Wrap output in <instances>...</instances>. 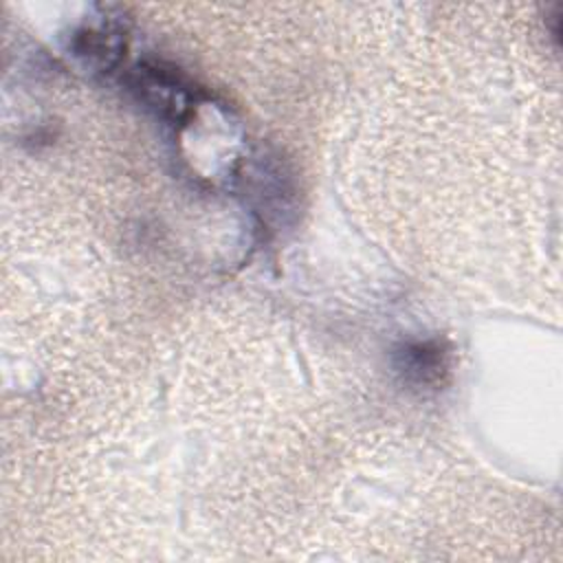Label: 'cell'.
I'll return each instance as SVG.
<instances>
[{"label": "cell", "instance_id": "6da1fadb", "mask_svg": "<svg viewBox=\"0 0 563 563\" xmlns=\"http://www.w3.org/2000/svg\"><path fill=\"white\" fill-rule=\"evenodd\" d=\"M128 86L145 108L169 123L187 121L202 99L200 88L161 62L136 64L128 73Z\"/></svg>", "mask_w": 563, "mask_h": 563}, {"label": "cell", "instance_id": "7a4b0ae2", "mask_svg": "<svg viewBox=\"0 0 563 563\" xmlns=\"http://www.w3.org/2000/svg\"><path fill=\"white\" fill-rule=\"evenodd\" d=\"M391 365L409 389L438 391L449 378L451 354L440 339H409L394 347Z\"/></svg>", "mask_w": 563, "mask_h": 563}, {"label": "cell", "instance_id": "3957f363", "mask_svg": "<svg viewBox=\"0 0 563 563\" xmlns=\"http://www.w3.org/2000/svg\"><path fill=\"white\" fill-rule=\"evenodd\" d=\"M121 15H110L108 9L101 13V22L79 26L70 37V53L92 70H110L119 64L125 51V24Z\"/></svg>", "mask_w": 563, "mask_h": 563}]
</instances>
